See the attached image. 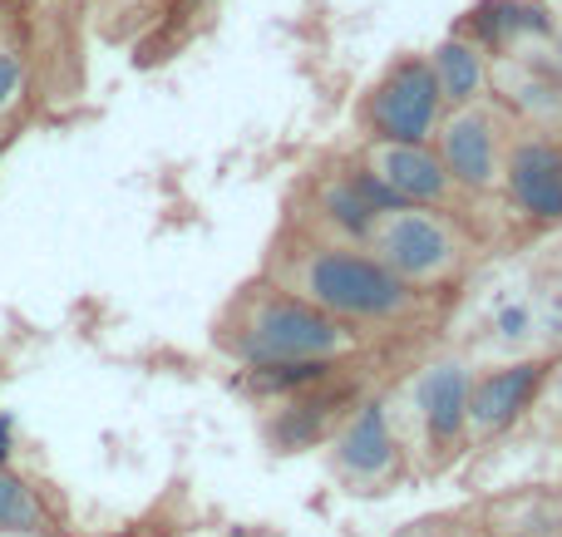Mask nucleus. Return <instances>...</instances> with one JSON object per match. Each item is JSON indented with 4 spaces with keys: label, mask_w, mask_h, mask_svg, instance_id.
I'll list each match as a JSON object with an SVG mask.
<instances>
[{
    "label": "nucleus",
    "mask_w": 562,
    "mask_h": 537,
    "mask_svg": "<svg viewBox=\"0 0 562 537\" xmlns=\"http://www.w3.org/2000/svg\"><path fill=\"white\" fill-rule=\"evenodd\" d=\"M296 296L326 316H346V321H390L409 306V282H400L375 256L321 247V252L301 256Z\"/></svg>",
    "instance_id": "nucleus-1"
},
{
    "label": "nucleus",
    "mask_w": 562,
    "mask_h": 537,
    "mask_svg": "<svg viewBox=\"0 0 562 537\" xmlns=\"http://www.w3.org/2000/svg\"><path fill=\"white\" fill-rule=\"evenodd\" d=\"M237 345H243V355L257 365H291V361H330V355H346L356 341H350V331L336 316L316 311L311 301L267 292V296H252V306H247Z\"/></svg>",
    "instance_id": "nucleus-2"
},
{
    "label": "nucleus",
    "mask_w": 562,
    "mask_h": 537,
    "mask_svg": "<svg viewBox=\"0 0 562 537\" xmlns=\"http://www.w3.org/2000/svg\"><path fill=\"white\" fill-rule=\"evenodd\" d=\"M366 242L375 252V262H385L400 282H439L459 262L454 232L419 203H395L385 213H375L366 227Z\"/></svg>",
    "instance_id": "nucleus-3"
},
{
    "label": "nucleus",
    "mask_w": 562,
    "mask_h": 537,
    "mask_svg": "<svg viewBox=\"0 0 562 537\" xmlns=\"http://www.w3.org/2000/svg\"><path fill=\"white\" fill-rule=\"evenodd\" d=\"M439 84L429 75V59H400L395 69H385L375 89L366 99V124L375 128V138H395V144H425L439 124Z\"/></svg>",
    "instance_id": "nucleus-4"
},
{
    "label": "nucleus",
    "mask_w": 562,
    "mask_h": 537,
    "mask_svg": "<svg viewBox=\"0 0 562 537\" xmlns=\"http://www.w3.org/2000/svg\"><path fill=\"white\" fill-rule=\"evenodd\" d=\"M439 134V163L454 183L464 187H488L498 178V124L484 104H459L449 118L435 124Z\"/></svg>",
    "instance_id": "nucleus-5"
},
{
    "label": "nucleus",
    "mask_w": 562,
    "mask_h": 537,
    "mask_svg": "<svg viewBox=\"0 0 562 537\" xmlns=\"http://www.w3.org/2000/svg\"><path fill=\"white\" fill-rule=\"evenodd\" d=\"M366 168L395 203H439L449 193V173L429 144H395L375 138L366 153Z\"/></svg>",
    "instance_id": "nucleus-6"
},
{
    "label": "nucleus",
    "mask_w": 562,
    "mask_h": 537,
    "mask_svg": "<svg viewBox=\"0 0 562 537\" xmlns=\"http://www.w3.org/2000/svg\"><path fill=\"white\" fill-rule=\"evenodd\" d=\"M469 365L459 361H439L429 365L425 375L415 380V390H409V400H415L419 410V424H425L429 444L435 449H449V444L464 439L469 430Z\"/></svg>",
    "instance_id": "nucleus-7"
},
{
    "label": "nucleus",
    "mask_w": 562,
    "mask_h": 537,
    "mask_svg": "<svg viewBox=\"0 0 562 537\" xmlns=\"http://www.w3.org/2000/svg\"><path fill=\"white\" fill-rule=\"evenodd\" d=\"M548 365L543 361H518L504 370L484 375L479 385H469V430L474 434H504L518 414L528 410V400L538 395Z\"/></svg>",
    "instance_id": "nucleus-8"
},
{
    "label": "nucleus",
    "mask_w": 562,
    "mask_h": 537,
    "mask_svg": "<svg viewBox=\"0 0 562 537\" xmlns=\"http://www.w3.org/2000/svg\"><path fill=\"white\" fill-rule=\"evenodd\" d=\"M395 430H390L385 404H360V414L340 430L336 439V464L346 479L356 483H380L395 473Z\"/></svg>",
    "instance_id": "nucleus-9"
},
{
    "label": "nucleus",
    "mask_w": 562,
    "mask_h": 537,
    "mask_svg": "<svg viewBox=\"0 0 562 537\" xmlns=\"http://www.w3.org/2000/svg\"><path fill=\"white\" fill-rule=\"evenodd\" d=\"M504 173H508V193H514V203L524 213L558 222L562 217V148H553L548 138H524Z\"/></svg>",
    "instance_id": "nucleus-10"
},
{
    "label": "nucleus",
    "mask_w": 562,
    "mask_h": 537,
    "mask_svg": "<svg viewBox=\"0 0 562 537\" xmlns=\"http://www.w3.org/2000/svg\"><path fill=\"white\" fill-rule=\"evenodd\" d=\"M429 75L439 84V99L445 104H469L484 89V55L469 39H445V45L429 55Z\"/></svg>",
    "instance_id": "nucleus-11"
},
{
    "label": "nucleus",
    "mask_w": 562,
    "mask_h": 537,
    "mask_svg": "<svg viewBox=\"0 0 562 537\" xmlns=\"http://www.w3.org/2000/svg\"><path fill=\"white\" fill-rule=\"evenodd\" d=\"M479 35L488 45H504L508 35H528V30H548V10L543 5H524V0H494L474 15Z\"/></svg>",
    "instance_id": "nucleus-12"
},
{
    "label": "nucleus",
    "mask_w": 562,
    "mask_h": 537,
    "mask_svg": "<svg viewBox=\"0 0 562 537\" xmlns=\"http://www.w3.org/2000/svg\"><path fill=\"white\" fill-rule=\"evenodd\" d=\"M0 533H45V509L35 489L0 464Z\"/></svg>",
    "instance_id": "nucleus-13"
},
{
    "label": "nucleus",
    "mask_w": 562,
    "mask_h": 537,
    "mask_svg": "<svg viewBox=\"0 0 562 537\" xmlns=\"http://www.w3.org/2000/svg\"><path fill=\"white\" fill-rule=\"evenodd\" d=\"M20 94H25V55H20L15 39L0 35V114H10Z\"/></svg>",
    "instance_id": "nucleus-14"
},
{
    "label": "nucleus",
    "mask_w": 562,
    "mask_h": 537,
    "mask_svg": "<svg viewBox=\"0 0 562 537\" xmlns=\"http://www.w3.org/2000/svg\"><path fill=\"white\" fill-rule=\"evenodd\" d=\"M494 335L504 345H524L533 335V306L528 301H498L494 306Z\"/></svg>",
    "instance_id": "nucleus-15"
},
{
    "label": "nucleus",
    "mask_w": 562,
    "mask_h": 537,
    "mask_svg": "<svg viewBox=\"0 0 562 537\" xmlns=\"http://www.w3.org/2000/svg\"><path fill=\"white\" fill-rule=\"evenodd\" d=\"M558 404H562V380H558Z\"/></svg>",
    "instance_id": "nucleus-16"
},
{
    "label": "nucleus",
    "mask_w": 562,
    "mask_h": 537,
    "mask_svg": "<svg viewBox=\"0 0 562 537\" xmlns=\"http://www.w3.org/2000/svg\"><path fill=\"white\" fill-rule=\"evenodd\" d=\"M558 55H562V35H558Z\"/></svg>",
    "instance_id": "nucleus-17"
},
{
    "label": "nucleus",
    "mask_w": 562,
    "mask_h": 537,
    "mask_svg": "<svg viewBox=\"0 0 562 537\" xmlns=\"http://www.w3.org/2000/svg\"><path fill=\"white\" fill-rule=\"evenodd\" d=\"M558 301H562V292H558Z\"/></svg>",
    "instance_id": "nucleus-18"
}]
</instances>
